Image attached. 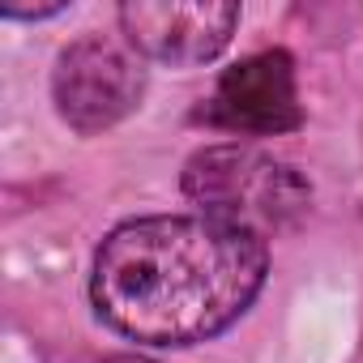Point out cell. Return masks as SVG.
Masks as SVG:
<instances>
[{"label":"cell","mask_w":363,"mask_h":363,"mask_svg":"<svg viewBox=\"0 0 363 363\" xmlns=\"http://www.w3.org/2000/svg\"><path fill=\"white\" fill-rule=\"evenodd\" d=\"M0 13L5 18H56V13H65V5H13V0H5Z\"/></svg>","instance_id":"6"},{"label":"cell","mask_w":363,"mask_h":363,"mask_svg":"<svg viewBox=\"0 0 363 363\" xmlns=\"http://www.w3.org/2000/svg\"><path fill=\"white\" fill-rule=\"evenodd\" d=\"M210 120L227 133H248V137H278L299 128L295 60L286 52H257L231 65L214 86Z\"/></svg>","instance_id":"5"},{"label":"cell","mask_w":363,"mask_h":363,"mask_svg":"<svg viewBox=\"0 0 363 363\" xmlns=\"http://www.w3.org/2000/svg\"><path fill=\"white\" fill-rule=\"evenodd\" d=\"M269 248L210 214L120 223L94 252L90 303L137 346H197L231 329L261 295Z\"/></svg>","instance_id":"1"},{"label":"cell","mask_w":363,"mask_h":363,"mask_svg":"<svg viewBox=\"0 0 363 363\" xmlns=\"http://www.w3.org/2000/svg\"><path fill=\"white\" fill-rule=\"evenodd\" d=\"M184 197L231 227L261 240L291 227L308 210V184L295 167L257 145H206L184 167Z\"/></svg>","instance_id":"2"},{"label":"cell","mask_w":363,"mask_h":363,"mask_svg":"<svg viewBox=\"0 0 363 363\" xmlns=\"http://www.w3.org/2000/svg\"><path fill=\"white\" fill-rule=\"evenodd\" d=\"M145 56L120 35H82L69 43L52 73V99L60 120L94 137L137 111L145 94Z\"/></svg>","instance_id":"3"},{"label":"cell","mask_w":363,"mask_h":363,"mask_svg":"<svg viewBox=\"0 0 363 363\" xmlns=\"http://www.w3.org/2000/svg\"><path fill=\"white\" fill-rule=\"evenodd\" d=\"M240 26V5L231 0H128L120 5L124 39L145 56L175 69L214 60Z\"/></svg>","instance_id":"4"},{"label":"cell","mask_w":363,"mask_h":363,"mask_svg":"<svg viewBox=\"0 0 363 363\" xmlns=\"http://www.w3.org/2000/svg\"><path fill=\"white\" fill-rule=\"evenodd\" d=\"M107 363H154V359H141V354H116V359H107Z\"/></svg>","instance_id":"7"}]
</instances>
